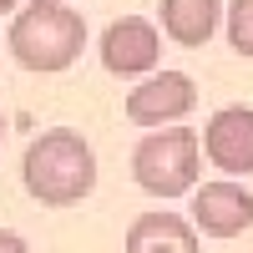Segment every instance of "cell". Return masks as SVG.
Masks as SVG:
<instances>
[{
	"mask_svg": "<svg viewBox=\"0 0 253 253\" xmlns=\"http://www.w3.org/2000/svg\"><path fill=\"white\" fill-rule=\"evenodd\" d=\"M5 51L15 56V66L36 76H56L76 66V56L86 51V20L66 0H26L5 31Z\"/></svg>",
	"mask_w": 253,
	"mask_h": 253,
	"instance_id": "cell-2",
	"label": "cell"
},
{
	"mask_svg": "<svg viewBox=\"0 0 253 253\" xmlns=\"http://www.w3.org/2000/svg\"><path fill=\"white\" fill-rule=\"evenodd\" d=\"M20 182L41 208H76L96 187V152L76 126H51L31 137L20 157Z\"/></svg>",
	"mask_w": 253,
	"mask_h": 253,
	"instance_id": "cell-1",
	"label": "cell"
},
{
	"mask_svg": "<svg viewBox=\"0 0 253 253\" xmlns=\"http://www.w3.org/2000/svg\"><path fill=\"white\" fill-rule=\"evenodd\" d=\"M193 228L208 238H238L253 228V193L233 177L193 187Z\"/></svg>",
	"mask_w": 253,
	"mask_h": 253,
	"instance_id": "cell-6",
	"label": "cell"
},
{
	"mask_svg": "<svg viewBox=\"0 0 253 253\" xmlns=\"http://www.w3.org/2000/svg\"><path fill=\"white\" fill-rule=\"evenodd\" d=\"M0 142H5V112H0Z\"/></svg>",
	"mask_w": 253,
	"mask_h": 253,
	"instance_id": "cell-13",
	"label": "cell"
},
{
	"mask_svg": "<svg viewBox=\"0 0 253 253\" xmlns=\"http://www.w3.org/2000/svg\"><path fill=\"white\" fill-rule=\"evenodd\" d=\"M157 26H162V36L172 41V46L198 51V46H208V41L218 36V26H223V0H162Z\"/></svg>",
	"mask_w": 253,
	"mask_h": 253,
	"instance_id": "cell-9",
	"label": "cell"
},
{
	"mask_svg": "<svg viewBox=\"0 0 253 253\" xmlns=\"http://www.w3.org/2000/svg\"><path fill=\"white\" fill-rule=\"evenodd\" d=\"M198 172H203V137L193 126H157L147 132L137 147H132V177L142 193L152 198H182L198 187Z\"/></svg>",
	"mask_w": 253,
	"mask_h": 253,
	"instance_id": "cell-3",
	"label": "cell"
},
{
	"mask_svg": "<svg viewBox=\"0 0 253 253\" xmlns=\"http://www.w3.org/2000/svg\"><path fill=\"white\" fill-rule=\"evenodd\" d=\"M162 61V26L147 15H117L101 31V66L112 76H152Z\"/></svg>",
	"mask_w": 253,
	"mask_h": 253,
	"instance_id": "cell-5",
	"label": "cell"
},
{
	"mask_svg": "<svg viewBox=\"0 0 253 253\" xmlns=\"http://www.w3.org/2000/svg\"><path fill=\"white\" fill-rule=\"evenodd\" d=\"M193 107H198V81L187 71H152L126 91V122L147 126V132L177 126Z\"/></svg>",
	"mask_w": 253,
	"mask_h": 253,
	"instance_id": "cell-4",
	"label": "cell"
},
{
	"mask_svg": "<svg viewBox=\"0 0 253 253\" xmlns=\"http://www.w3.org/2000/svg\"><path fill=\"white\" fill-rule=\"evenodd\" d=\"M223 31H228V46L238 56L253 61V0H228L223 10Z\"/></svg>",
	"mask_w": 253,
	"mask_h": 253,
	"instance_id": "cell-10",
	"label": "cell"
},
{
	"mask_svg": "<svg viewBox=\"0 0 253 253\" xmlns=\"http://www.w3.org/2000/svg\"><path fill=\"white\" fill-rule=\"evenodd\" d=\"M0 253H31V243L20 233H10V228H0Z\"/></svg>",
	"mask_w": 253,
	"mask_h": 253,
	"instance_id": "cell-11",
	"label": "cell"
},
{
	"mask_svg": "<svg viewBox=\"0 0 253 253\" xmlns=\"http://www.w3.org/2000/svg\"><path fill=\"white\" fill-rule=\"evenodd\" d=\"M20 5H26V0H0V15H5V10H20Z\"/></svg>",
	"mask_w": 253,
	"mask_h": 253,
	"instance_id": "cell-12",
	"label": "cell"
},
{
	"mask_svg": "<svg viewBox=\"0 0 253 253\" xmlns=\"http://www.w3.org/2000/svg\"><path fill=\"white\" fill-rule=\"evenodd\" d=\"M122 253H203V238L193 218H177V213H142L126 228V243Z\"/></svg>",
	"mask_w": 253,
	"mask_h": 253,
	"instance_id": "cell-8",
	"label": "cell"
},
{
	"mask_svg": "<svg viewBox=\"0 0 253 253\" xmlns=\"http://www.w3.org/2000/svg\"><path fill=\"white\" fill-rule=\"evenodd\" d=\"M203 157L223 177H248L253 172V107H223L203 126Z\"/></svg>",
	"mask_w": 253,
	"mask_h": 253,
	"instance_id": "cell-7",
	"label": "cell"
}]
</instances>
